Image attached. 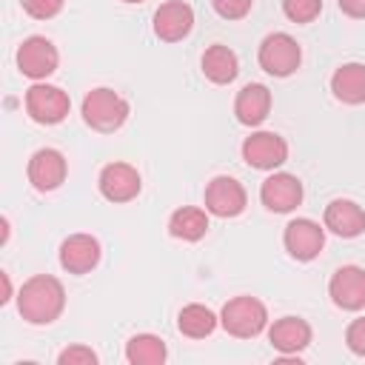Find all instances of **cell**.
I'll list each match as a JSON object with an SVG mask.
<instances>
[{
    "label": "cell",
    "instance_id": "obj_30",
    "mask_svg": "<svg viewBox=\"0 0 365 365\" xmlns=\"http://www.w3.org/2000/svg\"><path fill=\"white\" fill-rule=\"evenodd\" d=\"M0 279H3V297H0V302L6 305V302L11 299V279H9V274H6V271H0Z\"/></svg>",
    "mask_w": 365,
    "mask_h": 365
},
{
    "label": "cell",
    "instance_id": "obj_3",
    "mask_svg": "<svg viewBox=\"0 0 365 365\" xmlns=\"http://www.w3.org/2000/svg\"><path fill=\"white\" fill-rule=\"evenodd\" d=\"M220 325L237 339H254L268 328V308L251 294L231 297L220 311Z\"/></svg>",
    "mask_w": 365,
    "mask_h": 365
},
{
    "label": "cell",
    "instance_id": "obj_20",
    "mask_svg": "<svg viewBox=\"0 0 365 365\" xmlns=\"http://www.w3.org/2000/svg\"><path fill=\"white\" fill-rule=\"evenodd\" d=\"M211 222H208V211L200 208V205H180L171 211L168 217V234L174 240H182V242H197L208 234Z\"/></svg>",
    "mask_w": 365,
    "mask_h": 365
},
{
    "label": "cell",
    "instance_id": "obj_31",
    "mask_svg": "<svg viewBox=\"0 0 365 365\" xmlns=\"http://www.w3.org/2000/svg\"><path fill=\"white\" fill-rule=\"evenodd\" d=\"M123 3H143V0H123Z\"/></svg>",
    "mask_w": 365,
    "mask_h": 365
},
{
    "label": "cell",
    "instance_id": "obj_10",
    "mask_svg": "<svg viewBox=\"0 0 365 365\" xmlns=\"http://www.w3.org/2000/svg\"><path fill=\"white\" fill-rule=\"evenodd\" d=\"M26 177L31 182L34 191L40 194H48V191H57L66 177H68V160L63 151L57 148H37L31 157H29V165H26Z\"/></svg>",
    "mask_w": 365,
    "mask_h": 365
},
{
    "label": "cell",
    "instance_id": "obj_13",
    "mask_svg": "<svg viewBox=\"0 0 365 365\" xmlns=\"http://www.w3.org/2000/svg\"><path fill=\"white\" fill-rule=\"evenodd\" d=\"M100 257H103V248H100V240L91 237V234H68L63 242H60V268L74 274V277H83V274H91L97 265H100Z\"/></svg>",
    "mask_w": 365,
    "mask_h": 365
},
{
    "label": "cell",
    "instance_id": "obj_5",
    "mask_svg": "<svg viewBox=\"0 0 365 365\" xmlns=\"http://www.w3.org/2000/svg\"><path fill=\"white\" fill-rule=\"evenodd\" d=\"M71 100L60 86H51L46 80L26 88V114L40 125H57L68 117Z\"/></svg>",
    "mask_w": 365,
    "mask_h": 365
},
{
    "label": "cell",
    "instance_id": "obj_17",
    "mask_svg": "<svg viewBox=\"0 0 365 365\" xmlns=\"http://www.w3.org/2000/svg\"><path fill=\"white\" fill-rule=\"evenodd\" d=\"M322 225L325 231L342 237V240H354L365 231V208L354 200H331L325 205V214H322Z\"/></svg>",
    "mask_w": 365,
    "mask_h": 365
},
{
    "label": "cell",
    "instance_id": "obj_16",
    "mask_svg": "<svg viewBox=\"0 0 365 365\" xmlns=\"http://www.w3.org/2000/svg\"><path fill=\"white\" fill-rule=\"evenodd\" d=\"M314 339V331L311 325L302 319V317H279L268 325V342L274 351H279L282 356H291V354H302Z\"/></svg>",
    "mask_w": 365,
    "mask_h": 365
},
{
    "label": "cell",
    "instance_id": "obj_9",
    "mask_svg": "<svg viewBox=\"0 0 365 365\" xmlns=\"http://www.w3.org/2000/svg\"><path fill=\"white\" fill-rule=\"evenodd\" d=\"M282 245L291 259L297 262H311L322 254L325 248V225H319L311 217H297L285 225L282 231Z\"/></svg>",
    "mask_w": 365,
    "mask_h": 365
},
{
    "label": "cell",
    "instance_id": "obj_28",
    "mask_svg": "<svg viewBox=\"0 0 365 365\" xmlns=\"http://www.w3.org/2000/svg\"><path fill=\"white\" fill-rule=\"evenodd\" d=\"M345 345L354 356H365V317H356L345 328Z\"/></svg>",
    "mask_w": 365,
    "mask_h": 365
},
{
    "label": "cell",
    "instance_id": "obj_25",
    "mask_svg": "<svg viewBox=\"0 0 365 365\" xmlns=\"http://www.w3.org/2000/svg\"><path fill=\"white\" fill-rule=\"evenodd\" d=\"M57 365H97V354L88 345L74 342L57 354Z\"/></svg>",
    "mask_w": 365,
    "mask_h": 365
},
{
    "label": "cell",
    "instance_id": "obj_19",
    "mask_svg": "<svg viewBox=\"0 0 365 365\" xmlns=\"http://www.w3.org/2000/svg\"><path fill=\"white\" fill-rule=\"evenodd\" d=\"M200 68H202L205 80H211L214 86H228V83H234L237 74H240V57H237V51L228 48L225 43H211V46L202 51Z\"/></svg>",
    "mask_w": 365,
    "mask_h": 365
},
{
    "label": "cell",
    "instance_id": "obj_27",
    "mask_svg": "<svg viewBox=\"0 0 365 365\" xmlns=\"http://www.w3.org/2000/svg\"><path fill=\"white\" fill-rule=\"evenodd\" d=\"M211 6L222 20H242L251 14L254 0H211Z\"/></svg>",
    "mask_w": 365,
    "mask_h": 365
},
{
    "label": "cell",
    "instance_id": "obj_1",
    "mask_svg": "<svg viewBox=\"0 0 365 365\" xmlns=\"http://www.w3.org/2000/svg\"><path fill=\"white\" fill-rule=\"evenodd\" d=\"M66 308V288L51 274L29 277L17 291V314L29 325H51Z\"/></svg>",
    "mask_w": 365,
    "mask_h": 365
},
{
    "label": "cell",
    "instance_id": "obj_8",
    "mask_svg": "<svg viewBox=\"0 0 365 365\" xmlns=\"http://www.w3.org/2000/svg\"><path fill=\"white\" fill-rule=\"evenodd\" d=\"M240 154L248 168L257 171H277L279 165L288 163V143L277 131H254L242 140Z\"/></svg>",
    "mask_w": 365,
    "mask_h": 365
},
{
    "label": "cell",
    "instance_id": "obj_29",
    "mask_svg": "<svg viewBox=\"0 0 365 365\" xmlns=\"http://www.w3.org/2000/svg\"><path fill=\"white\" fill-rule=\"evenodd\" d=\"M339 11L354 17V20H365V0H336Z\"/></svg>",
    "mask_w": 365,
    "mask_h": 365
},
{
    "label": "cell",
    "instance_id": "obj_6",
    "mask_svg": "<svg viewBox=\"0 0 365 365\" xmlns=\"http://www.w3.org/2000/svg\"><path fill=\"white\" fill-rule=\"evenodd\" d=\"M202 205L211 217H220V220H231V217H240L248 205V194H245V185L237 180V177H228V174H217L208 180L205 185V194H202Z\"/></svg>",
    "mask_w": 365,
    "mask_h": 365
},
{
    "label": "cell",
    "instance_id": "obj_15",
    "mask_svg": "<svg viewBox=\"0 0 365 365\" xmlns=\"http://www.w3.org/2000/svg\"><path fill=\"white\" fill-rule=\"evenodd\" d=\"M194 29V9L185 0H165L154 11V34L163 43H180Z\"/></svg>",
    "mask_w": 365,
    "mask_h": 365
},
{
    "label": "cell",
    "instance_id": "obj_7",
    "mask_svg": "<svg viewBox=\"0 0 365 365\" xmlns=\"http://www.w3.org/2000/svg\"><path fill=\"white\" fill-rule=\"evenodd\" d=\"M14 60H17V68H20L23 77L40 83V80H46V77H51V74L57 71V66H60V51H57V46H54L48 37L31 34V37H26V40L17 46V57H14Z\"/></svg>",
    "mask_w": 365,
    "mask_h": 365
},
{
    "label": "cell",
    "instance_id": "obj_4",
    "mask_svg": "<svg viewBox=\"0 0 365 365\" xmlns=\"http://www.w3.org/2000/svg\"><path fill=\"white\" fill-rule=\"evenodd\" d=\"M257 63L271 77H291L302 63V48L288 31H271L257 48Z\"/></svg>",
    "mask_w": 365,
    "mask_h": 365
},
{
    "label": "cell",
    "instance_id": "obj_24",
    "mask_svg": "<svg viewBox=\"0 0 365 365\" xmlns=\"http://www.w3.org/2000/svg\"><path fill=\"white\" fill-rule=\"evenodd\" d=\"M282 14L297 26L314 23L322 14V0H282Z\"/></svg>",
    "mask_w": 365,
    "mask_h": 365
},
{
    "label": "cell",
    "instance_id": "obj_12",
    "mask_svg": "<svg viewBox=\"0 0 365 365\" xmlns=\"http://www.w3.org/2000/svg\"><path fill=\"white\" fill-rule=\"evenodd\" d=\"M97 188L108 202H131L143 191V177L131 163H108L97 177Z\"/></svg>",
    "mask_w": 365,
    "mask_h": 365
},
{
    "label": "cell",
    "instance_id": "obj_18",
    "mask_svg": "<svg viewBox=\"0 0 365 365\" xmlns=\"http://www.w3.org/2000/svg\"><path fill=\"white\" fill-rule=\"evenodd\" d=\"M268 114H271V91H268V86L248 83V86H242L237 91V97H234L237 123H242L248 128H257V125H262L268 120Z\"/></svg>",
    "mask_w": 365,
    "mask_h": 365
},
{
    "label": "cell",
    "instance_id": "obj_22",
    "mask_svg": "<svg viewBox=\"0 0 365 365\" xmlns=\"http://www.w3.org/2000/svg\"><path fill=\"white\" fill-rule=\"evenodd\" d=\"M217 325H220V314H214L202 302H188L177 314V328L188 339H205L217 331Z\"/></svg>",
    "mask_w": 365,
    "mask_h": 365
},
{
    "label": "cell",
    "instance_id": "obj_11",
    "mask_svg": "<svg viewBox=\"0 0 365 365\" xmlns=\"http://www.w3.org/2000/svg\"><path fill=\"white\" fill-rule=\"evenodd\" d=\"M305 188L297 174L288 171H271L259 185V202L274 214H291L302 205Z\"/></svg>",
    "mask_w": 365,
    "mask_h": 365
},
{
    "label": "cell",
    "instance_id": "obj_14",
    "mask_svg": "<svg viewBox=\"0 0 365 365\" xmlns=\"http://www.w3.org/2000/svg\"><path fill=\"white\" fill-rule=\"evenodd\" d=\"M328 297L342 311H362L365 308V268L342 265L328 279Z\"/></svg>",
    "mask_w": 365,
    "mask_h": 365
},
{
    "label": "cell",
    "instance_id": "obj_21",
    "mask_svg": "<svg viewBox=\"0 0 365 365\" xmlns=\"http://www.w3.org/2000/svg\"><path fill=\"white\" fill-rule=\"evenodd\" d=\"M331 91L345 106L365 103V63H342L331 74Z\"/></svg>",
    "mask_w": 365,
    "mask_h": 365
},
{
    "label": "cell",
    "instance_id": "obj_23",
    "mask_svg": "<svg viewBox=\"0 0 365 365\" xmlns=\"http://www.w3.org/2000/svg\"><path fill=\"white\" fill-rule=\"evenodd\" d=\"M125 359L131 365H163L168 359V348L157 334H134L125 342Z\"/></svg>",
    "mask_w": 365,
    "mask_h": 365
},
{
    "label": "cell",
    "instance_id": "obj_2",
    "mask_svg": "<svg viewBox=\"0 0 365 365\" xmlns=\"http://www.w3.org/2000/svg\"><path fill=\"white\" fill-rule=\"evenodd\" d=\"M80 114H83V123H86L91 131L114 134V131H120V128L125 125L131 108H128L125 97H120L114 88L100 86V88H91V91L83 97Z\"/></svg>",
    "mask_w": 365,
    "mask_h": 365
},
{
    "label": "cell",
    "instance_id": "obj_26",
    "mask_svg": "<svg viewBox=\"0 0 365 365\" xmlns=\"http://www.w3.org/2000/svg\"><path fill=\"white\" fill-rule=\"evenodd\" d=\"M20 6L34 20H51V17H57L63 11L66 0H20Z\"/></svg>",
    "mask_w": 365,
    "mask_h": 365
}]
</instances>
